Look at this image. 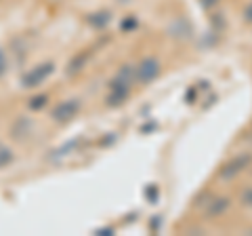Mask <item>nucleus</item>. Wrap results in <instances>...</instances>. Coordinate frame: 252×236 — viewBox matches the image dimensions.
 Returning <instances> with one entry per match:
<instances>
[{"label":"nucleus","mask_w":252,"mask_h":236,"mask_svg":"<svg viewBox=\"0 0 252 236\" xmlns=\"http://www.w3.org/2000/svg\"><path fill=\"white\" fill-rule=\"evenodd\" d=\"M160 72H162L160 59L154 57V55H147V57H143L135 66V80L139 84H152L160 76Z\"/></svg>","instance_id":"f03ea898"},{"label":"nucleus","mask_w":252,"mask_h":236,"mask_svg":"<svg viewBox=\"0 0 252 236\" xmlns=\"http://www.w3.org/2000/svg\"><path fill=\"white\" fill-rule=\"evenodd\" d=\"M242 204H246V207L252 209V188H246V190L242 192Z\"/></svg>","instance_id":"1a4fd4ad"},{"label":"nucleus","mask_w":252,"mask_h":236,"mask_svg":"<svg viewBox=\"0 0 252 236\" xmlns=\"http://www.w3.org/2000/svg\"><path fill=\"white\" fill-rule=\"evenodd\" d=\"M244 21H246V23H252V2L246 6V9H244Z\"/></svg>","instance_id":"f8f14e48"},{"label":"nucleus","mask_w":252,"mask_h":236,"mask_svg":"<svg viewBox=\"0 0 252 236\" xmlns=\"http://www.w3.org/2000/svg\"><path fill=\"white\" fill-rule=\"evenodd\" d=\"M135 28H137V19L135 17H128V19L122 21V30H126V32H128V30H135Z\"/></svg>","instance_id":"9d476101"},{"label":"nucleus","mask_w":252,"mask_h":236,"mask_svg":"<svg viewBox=\"0 0 252 236\" xmlns=\"http://www.w3.org/2000/svg\"><path fill=\"white\" fill-rule=\"evenodd\" d=\"M109 21H112V13H109V11H101V13H94L93 17H91V23H93L94 28H105Z\"/></svg>","instance_id":"0eeeda50"},{"label":"nucleus","mask_w":252,"mask_h":236,"mask_svg":"<svg viewBox=\"0 0 252 236\" xmlns=\"http://www.w3.org/2000/svg\"><path fill=\"white\" fill-rule=\"evenodd\" d=\"M78 110H80V101L78 99H67V101H63V104H59L57 108L53 110V118L57 122H67L78 114Z\"/></svg>","instance_id":"39448f33"},{"label":"nucleus","mask_w":252,"mask_h":236,"mask_svg":"<svg viewBox=\"0 0 252 236\" xmlns=\"http://www.w3.org/2000/svg\"><path fill=\"white\" fill-rule=\"evenodd\" d=\"M219 2V0H202V6L204 9H210V6H215Z\"/></svg>","instance_id":"4468645a"},{"label":"nucleus","mask_w":252,"mask_h":236,"mask_svg":"<svg viewBox=\"0 0 252 236\" xmlns=\"http://www.w3.org/2000/svg\"><path fill=\"white\" fill-rule=\"evenodd\" d=\"M145 194H147L149 202H156V200H158V188H156V186H149L147 190H145Z\"/></svg>","instance_id":"9b49d317"},{"label":"nucleus","mask_w":252,"mask_h":236,"mask_svg":"<svg viewBox=\"0 0 252 236\" xmlns=\"http://www.w3.org/2000/svg\"><path fill=\"white\" fill-rule=\"evenodd\" d=\"M250 164H252V154L250 152L233 156L231 160H227L223 167L219 169V179H220V182H233V179L238 175H242V173L246 171Z\"/></svg>","instance_id":"f257e3e1"},{"label":"nucleus","mask_w":252,"mask_h":236,"mask_svg":"<svg viewBox=\"0 0 252 236\" xmlns=\"http://www.w3.org/2000/svg\"><path fill=\"white\" fill-rule=\"evenodd\" d=\"M86 59H89V53H84V55H80L78 59H74L72 64H69V72H74V70H76V72H78V70H82V68H84L82 64H84Z\"/></svg>","instance_id":"6e6552de"},{"label":"nucleus","mask_w":252,"mask_h":236,"mask_svg":"<svg viewBox=\"0 0 252 236\" xmlns=\"http://www.w3.org/2000/svg\"><path fill=\"white\" fill-rule=\"evenodd\" d=\"M99 234H114L112 228H103V230H99Z\"/></svg>","instance_id":"2eb2a0df"},{"label":"nucleus","mask_w":252,"mask_h":236,"mask_svg":"<svg viewBox=\"0 0 252 236\" xmlns=\"http://www.w3.org/2000/svg\"><path fill=\"white\" fill-rule=\"evenodd\" d=\"M229 207H231V196H215V198L208 202L206 211H204V217L206 219H219L229 211Z\"/></svg>","instance_id":"20e7f679"},{"label":"nucleus","mask_w":252,"mask_h":236,"mask_svg":"<svg viewBox=\"0 0 252 236\" xmlns=\"http://www.w3.org/2000/svg\"><path fill=\"white\" fill-rule=\"evenodd\" d=\"M53 72V64H44V66H38L34 72H30L26 78H23V84H28V86H36V84H40L46 76H49Z\"/></svg>","instance_id":"423d86ee"},{"label":"nucleus","mask_w":252,"mask_h":236,"mask_svg":"<svg viewBox=\"0 0 252 236\" xmlns=\"http://www.w3.org/2000/svg\"><path fill=\"white\" fill-rule=\"evenodd\" d=\"M158 226H162V217L160 215H154V219H152V230H158Z\"/></svg>","instance_id":"ddd939ff"},{"label":"nucleus","mask_w":252,"mask_h":236,"mask_svg":"<svg viewBox=\"0 0 252 236\" xmlns=\"http://www.w3.org/2000/svg\"><path fill=\"white\" fill-rule=\"evenodd\" d=\"M130 82H126L122 80L120 76H116L112 82H109V93H107V106H112V108H118V106H122L126 99L130 97Z\"/></svg>","instance_id":"7ed1b4c3"}]
</instances>
